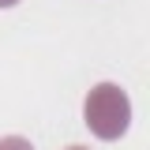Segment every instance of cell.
<instances>
[{
    "label": "cell",
    "mask_w": 150,
    "mask_h": 150,
    "mask_svg": "<svg viewBox=\"0 0 150 150\" xmlns=\"http://www.w3.org/2000/svg\"><path fill=\"white\" fill-rule=\"evenodd\" d=\"M83 120L98 139L116 143L131 128V98L116 83H98V86H90L86 101H83Z\"/></svg>",
    "instance_id": "obj_1"
},
{
    "label": "cell",
    "mask_w": 150,
    "mask_h": 150,
    "mask_svg": "<svg viewBox=\"0 0 150 150\" xmlns=\"http://www.w3.org/2000/svg\"><path fill=\"white\" fill-rule=\"evenodd\" d=\"M0 150H34V143L23 135H0Z\"/></svg>",
    "instance_id": "obj_2"
},
{
    "label": "cell",
    "mask_w": 150,
    "mask_h": 150,
    "mask_svg": "<svg viewBox=\"0 0 150 150\" xmlns=\"http://www.w3.org/2000/svg\"><path fill=\"white\" fill-rule=\"evenodd\" d=\"M15 4H19V0H0V8H15Z\"/></svg>",
    "instance_id": "obj_3"
},
{
    "label": "cell",
    "mask_w": 150,
    "mask_h": 150,
    "mask_svg": "<svg viewBox=\"0 0 150 150\" xmlns=\"http://www.w3.org/2000/svg\"><path fill=\"white\" fill-rule=\"evenodd\" d=\"M64 150H90V146H64Z\"/></svg>",
    "instance_id": "obj_4"
}]
</instances>
